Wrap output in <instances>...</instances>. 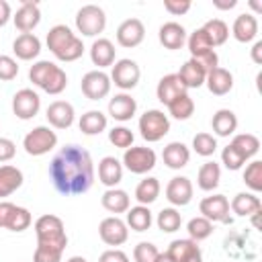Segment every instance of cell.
<instances>
[{
  "instance_id": "681fc988",
  "label": "cell",
  "mask_w": 262,
  "mask_h": 262,
  "mask_svg": "<svg viewBox=\"0 0 262 262\" xmlns=\"http://www.w3.org/2000/svg\"><path fill=\"white\" fill-rule=\"evenodd\" d=\"M18 76V63L10 55H0V80L10 82Z\"/></svg>"
},
{
  "instance_id": "f5cc1de1",
  "label": "cell",
  "mask_w": 262,
  "mask_h": 262,
  "mask_svg": "<svg viewBox=\"0 0 262 262\" xmlns=\"http://www.w3.org/2000/svg\"><path fill=\"white\" fill-rule=\"evenodd\" d=\"M16 154V143L8 137H0V164L12 160Z\"/></svg>"
},
{
  "instance_id": "ba28073f",
  "label": "cell",
  "mask_w": 262,
  "mask_h": 262,
  "mask_svg": "<svg viewBox=\"0 0 262 262\" xmlns=\"http://www.w3.org/2000/svg\"><path fill=\"white\" fill-rule=\"evenodd\" d=\"M158 162V156L151 147H145V145H131L129 149H125L123 154V166L133 172V174H147L149 170H154Z\"/></svg>"
},
{
  "instance_id": "f6af8a7d",
  "label": "cell",
  "mask_w": 262,
  "mask_h": 262,
  "mask_svg": "<svg viewBox=\"0 0 262 262\" xmlns=\"http://www.w3.org/2000/svg\"><path fill=\"white\" fill-rule=\"evenodd\" d=\"M244 182L246 186L256 194L262 190V162L260 160H252L246 170H244Z\"/></svg>"
},
{
  "instance_id": "ab89813d",
  "label": "cell",
  "mask_w": 262,
  "mask_h": 262,
  "mask_svg": "<svg viewBox=\"0 0 262 262\" xmlns=\"http://www.w3.org/2000/svg\"><path fill=\"white\" fill-rule=\"evenodd\" d=\"M203 31L207 33V37H209V41H211L213 47H219V45H223V43L229 39V27H227V23L221 20V18H211V20H207V23L203 25Z\"/></svg>"
},
{
  "instance_id": "be15d7a7",
  "label": "cell",
  "mask_w": 262,
  "mask_h": 262,
  "mask_svg": "<svg viewBox=\"0 0 262 262\" xmlns=\"http://www.w3.org/2000/svg\"><path fill=\"white\" fill-rule=\"evenodd\" d=\"M250 6H252V8L256 10V12H260V10H262V6H260L258 2H250Z\"/></svg>"
},
{
  "instance_id": "ac0fdd59",
  "label": "cell",
  "mask_w": 262,
  "mask_h": 262,
  "mask_svg": "<svg viewBox=\"0 0 262 262\" xmlns=\"http://www.w3.org/2000/svg\"><path fill=\"white\" fill-rule=\"evenodd\" d=\"M12 20H14V27L20 33H31L41 23V8H39V4L33 2V0H23V4L16 8Z\"/></svg>"
},
{
  "instance_id": "c3c4849f",
  "label": "cell",
  "mask_w": 262,
  "mask_h": 262,
  "mask_svg": "<svg viewBox=\"0 0 262 262\" xmlns=\"http://www.w3.org/2000/svg\"><path fill=\"white\" fill-rule=\"evenodd\" d=\"M160 250L151 244V242H139L133 248V260L135 262H156Z\"/></svg>"
},
{
  "instance_id": "5bb4252c",
  "label": "cell",
  "mask_w": 262,
  "mask_h": 262,
  "mask_svg": "<svg viewBox=\"0 0 262 262\" xmlns=\"http://www.w3.org/2000/svg\"><path fill=\"white\" fill-rule=\"evenodd\" d=\"M98 235L106 246L117 248V246H123L127 242L129 229H127V223L123 219H119L117 215H111L98 223Z\"/></svg>"
},
{
  "instance_id": "7c38bea8",
  "label": "cell",
  "mask_w": 262,
  "mask_h": 262,
  "mask_svg": "<svg viewBox=\"0 0 262 262\" xmlns=\"http://www.w3.org/2000/svg\"><path fill=\"white\" fill-rule=\"evenodd\" d=\"M39 108H41V98L33 88H20L18 92H14V96H12V113L16 115V119L29 121V119L37 117Z\"/></svg>"
},
{
  "instance_id": "e0dca14e",
  "label": "cell",
  "mask_w": 262,
  "mask_h": 262,
  "mask_svg": "<svg viewBox=\"0 0 262 262\" xmlns=\"http://www.w3.org/2000/svg\"><path fill=\"white\" fill-rule=\"evenodd\" d=\"M192 182L186 176H174L166 186V199L172 207H186L192 201Z\"/></svg>"
},
{
  "instance_id": "bcb514c9",
  "label": "cell",
  "mask_w": 262,
  "mask_h": 262,
  "mask_svg": "<svg viewBox=\"0 0 262 262\" xmlns=\"http://www.w3.org/2000/svg\"><path fill=\"white\" fill-rule=\"evenodd\" d=\"M133 139H135L133 131L129 127H125V125H117V127H113L108 131V141L119 149H129L133 145Z\"/></svg>"
},
{
  "instance_id": "6f0895ef",
  "label": "cell",
  "mask_w": 262,
  "mask_h": 262,
  "mask_svg": "<svg viewBox=\"0 0 262 262\" xmlns=\"http://www.w3.org/2000/svg\"><path fill=\"white\" fill-rule=\"evenodd\" d=\"M252 61L254 63H262V41H256L254 47H252Z\"/></svg>"
},
{
  "instance_id": "7402d4cb",
  "label": "cell",
  "mask_w": 262,
  "mask_h": 262,
  "mask_svg": "<svg viewBox=\"0 0 262 262\" xmlns=\"http://www.w3.org/2000/svg\"><path fill=\"white\" fill-rule=\"evenodd\" d=\"M12 51L18 59L23 61H31L37 59L41 53V41L35 33H20L14 41H12Z\"/></svg>"
},
{
  "instance_id": "e575fe53",
  "label": "cell",
  "mask_w": 262,
  "mask_h": 262,
  "mask_svg": "<svg viewBox=\"0 0 262 262\" xmlns=\"http://www.w3.org/2000/svg\"><path fill=\"white\" fill-rule=\"evenodd\" d=\"M127 227H131L133 231H147L154 223V215L149 211V207L145 205H135V207H129L127 211Z\"/></svg>"
},
{
  "instance_id": "3957f363",
  "label": "cell",
  "mask_w": 262,
  "mask_h": 262,
  "mask_svg": "<svg viewBox=\"0 0 262 262\" xmlns=\"http://www.w3.org/2000/svg\"><path fill=\"white\" fill-rule=\"evenodd\" d=\"M45 41H47V49L59 61H76L84 53L82 39L68 25H55V27H51Z\"/></svg>"
},
{
  "instance_id": "603a6c76",
  "label": "cell",
  "mask_w": 262,
  "mask_h": 262,
  "mask_svg": "<svg viewBox=\"0 0 262 262\" xmlns=\"http://www.w3.org/2000/svg\"><path fill=\"white\" fill-rule=\"evenodd\" d=\"M98 180L106 188H117V184L123 180V164L115 156H104L98 162Z\"/></svg>"
},
{
  "instance_id": "83f0119b",
  "label": "cell",
  "mask_w": 262,
  "mask_h": 262,
  "mask_svg": "<svg viewBox=\"0 0 262 262\" xmlns=\"http://www.w3.org/2000/svg\"><path fill=\"white\" fill-rule=\"evenodd\" d=\"M23 180H25V176L16 166L2 164L0 166V199L16 192L23 186Z\"/></svg>"
},
{
  "instance_id": "4316f807",
  "label": "cell",
  "mask_w": 262,
  "mask_h": 262,
  "mask_svg": "<svg viewBox=\"0 0 262 262\" xmlns=\"http://www.w3.org/2000/svg\"><path fill=\"white\" fill-rule=\"evenodd\" d=\"M162 160L170 170H180L190 162V149L182 141H170L162 151Z\"/></svg>"
},
{
  "instance_id": "f1b7e54d",
  "label": "cell",
  "mask_w": 262,
  "mask_h": 262,
  "mask_svg": "<svg viewBox=\"0 0 262 262\" xmlns=\"http://www.w3.org/2000/svg\"><path fill=\"white\" fill-rule=\"evenodd\" d=\"M219 182H221V166L215 160L205 162L199 168V172H196V184H199V188L205 190V192H211V190H215L219 186Z\"/></svg>"
},
{
  "instance_id": "484cf974",
  "label": "cell",
  "mask_w": 262,
  "mask_h": 262,
  "mask_svg": "<svg viewBox=\"0 0 262 262\" xmlns=\"http://www.w3.org/2000/svg\"><path fill=\"white\" fill-rule=\"evenodd\" d=\"M205 84H207V88H209L211 94H215V96H225V94L231 92V88H233V74H231L229 70H225V68L219 66V68H215V70H211V72L207 74Z\"/></svg>"
},
{
  "instance_id": "d4e9b609",
  "label": "cell",
  "mask_w": 262,
  "mask_h": 262,
  "mask_svg": "<svg viewBox=\"0 0 262 262\" xmlns=\"http://www.w3.org/2000/svg\"><path fill=\"white\" fill-rule=\"evenodd\" d=\"M231 35L235 41L239 43H250L256 39L258 35V18L250 12H244L239 16H235L233 27H231Z\"/></svg>"
},
{
  "instance_id": "7a4b0ae2",
  "label": "cell",
  "mask_w": 262,
  "mask_h": 262,
  "mask_svg": "<svg viewBox=\"0 0 262 262\" xmlns=\"http://www.w3.org/2000/svg\"><path fill=\"white\" fill-rule=\"evenodd\" d=\"M37 248L33 254V262H61L63 250L68 246L66 225L57 215L45 213L35 221Z\"/></svg>"
},
{
  "instance_id": "52a82bcc",
  "label": "cell",
  "mask_w": 262,
  "mask_h": 262,
  "mask_svg": "<svg viewBox=\"0 0 262 262\" xmlns=\"http://www.w3.org/2000/svg\"><path fill=\"white\" fill-rule=\"evenodd\" d=\"M106 27V14L96 4H84L76 12V29L84 37H96Z\"/></svg>"
},
{
  "instance_id": "f35d334b",
  "label": "cell",
  "mask_w": 262,
  "mask_h": 262,
  "mask_svg": "<svg viewBox=\"0 0 262 262\" xmlns=\"http://www.w3.org/2000/svg\"><path fill=\"white\" fill-rule=\"evenodd\" d=\"M156 225H158V229L164 231V233H174V231H178L180 225H182V215H180V211H178L176 207H166V209H162V211L158 213Z\"/></svg>"
},
{
  "instance_id": "2e32d148",
  "label": "cell",
  "mask_w": 262,
  "mask_h": 262,
  "mask_svg": "<svg viewBox=\"0 0 262 262\" xmlns=\"http://www.w3.org/2000/svg\"><path fill=\"white\" fill-rule=\"evenodd\" d=\"M45 117H47V123L53 129H68V127L74 125L76 111H74V104L68 102V100H53L47 106Z\"/></svg>"
},
{
  "instance_id": "db71d44e",
  "label": "cell",
  "mask_w": 262,
  "mask_h": 262,
  "mask_svg": "<svg viewBox=\"0 0 262 262\" xmlns=\"http://www.w3.org/2000/svg\"><path fill=\"white\" fill-rule=\"evenodd\" d=\"M98 262H131V260H129V256H127L123 250L111 248V250H104V252L100 254Z\"/></svg>"
},
{
  "instance_id": "5b68a950",
  "label": "cell",
  "mask_w": 262,
  "mask_h": 262,
  "mask_svg": "<svg viewBox=\"0 0 262 262\" xmlns=\"http://www.w3.org/2000/svg\"><path fill=\"white\" fill-rule=\"evenodd\" d=\"M139 133L147 143H156L160 139H164L170 131V119L164 111L160 108H149L139 117Z\"/></svg>"
},
{
  "instance_id": "9a60e30c",
  "label": "cell",
  "mask_w": 262,
  "mask_h": 262,
  "mask_svg": "<svg viewBox=\"0 0 262 262\" xmlns=\"http://www.w3.org/2000/svg\"><path fill=\"white\" fill-rule=\"evenodd\" d=\"M145 39V27L139 18H125L117 27V43L125 49L137 47Z\"/></svg>"
},
{
  "instance_id": "ee69618b",
  "label": "cell",
  "mask_w": 262,
  "mask_h": 262,
  "mask_svg": "<svg viewBox=\"0 0 262 262\" xmlns=\"http://www.w3.org/2000/svg\"><path fill=\"white\" fill-rule=\"evenodd\" d=\"M192 149L196 151V156H203V158H209L215 154L217 149V139L215 135L207 133V131H201L192 137Z\"/></svg>"
},
{
  "instance_id": "d6986e66",
  "label": "cell",
  "mask_w": 262,
  "mask_h": 262,
  "mask_svg": "<svg viewBox=\"0 0 262 262\" xmlns=\"http://www.w3.org/2000/svg\"><path fill=\"white\" fill-rule=\"evenodd\" d=\"M135 113H137V100L127 92H119L108 100V115L119 123L129 121Z\"/></svg>"
},
{
  "instance_id": "836d02e7",
  "label": "cell",
  "mask_w": 262,
  "mask_h": 262,
  "mask_svg": "<svg viewBox=\"0 0 262 262\" xmlns=\"http://www.w3.org/2000/svg\"><path fill=\"white\" fill-rule=\"evenodd\" d=\"M106 125H108V119L104 113L92 108V111H86L80 121H78V127L84 135H98L102 131H106Z\"/></svg>"
},
{
  "instance_id": "9f6ffc18",
  "label": "cell",
  "mask_w": 262,
  "mask_h": 262,
  "mask_svg": "<svg viewBox=\"0 0 262 262\" xmlns=\"http://www.w3.org/2000/svg\"><path fill=\"white\" fill-rule=\"evenodd\" d=\"M235 4H237V0H213V6L217 8V10H231V8H235Z\"/></svg>"
},
{
  "instance_id": "277c9868",
  "label": "cell",
  "mask_w": 262,
  "mask_h": 262,
  "mask_svg": "<svg viewBox=\"0 0 262 262\" xmlns=\"http://www.w3.org/2000/svg\"><path fill=\"white\" fill-rule=\"evenodd\" d=\"M29 80L39 86L41 90H45L47 94H61L66 88H68V76L66 72L55 66L53 61H47V59H41V61H35L29 70Z\"/></svg>"
},
{
  "instance_id": "8d00e7d4",
  "label": "cell",
  "mask_w": 262,
  "mask_h": 262,
  "mask_svg": "<svg viewBox=\"0 0 262 262\" xmlns=\"http://www.w3.org/2000/svg\"><path fill=\"white\" fill-rule=\"evenodd\" d=\"M166 254H168L174 262H186L188 258L201 254V248H199V244L192 242L190 237H188V239H174V242L168 246Z\"/></svg>"
},
{
  "instance_id": "ffe728a7",
  "label": "cell",
  "mask_w": 262,
  "mask_h": 262,
  "mask_svg": "<svg viewBox=\"0 0 262 262\" xmlns=\"http://www.w3.org/2000/svg\"><path fill=\"white\" fill-rule=\"evenodd\" d=\"M186 29L180 25V23H176V20H168V23H164L162 27H160V31H158V39H160V43L166 47V49H170V51H176V49H182V45L186 43Z\"/></svg>"
},
{
  "instance_id": "4fadbf2b",
  "label": "cell",
  "mask_w": 262,
  "mask_h": 262,
  "mask_svg": "<svg viewBox=\"0 0 262 262\" xmlns=\"http://www.w3.org/2000/svg\"><path fill=\"white\" fill-rule=\"evenodd\" d=\"M199 211L211 223H231V217H229V201H227L225 194L205 196L199 203Z\"/></svg>"
},
{
  "instance_id": "680465c9",
  "label": "cell",
  "mask_w": 262,
  "mask_h": 262,
  "mask_svg": "<svg viewBox=\"0 0 262 262\" xmlns=\"http://www.w3.org/2000/svg\"><path fill=\"white\" fill-rule=\"evenodd\" d=\"M156 262H174V260H172L166 252H160V254H158V258H156Z\"/></svg>"
},
{
  "instance_id": "cb8c5ba5",
  "label": "cell",
  "mask_w": 262,
  "mask_h": 262,
  "mask_svg": "<svg viewBox=\"0 0 262 262\" xmlns=\"http://www.w3.org/2000/svg\"><path fill=\"white\" fill-rule=\"evenodd\" d=\"M115 55H117V49H115L113 41L106 39V37H98L90 45V59L98 70L113 66L115 63Z\"/></svg>"
},
{
  "instance_id": "7dc6e473",
  "label": "cell",
  "mask_w": 262,
  "mask_h": 262,
  "mask_svg": "<svg viewBox=\"0 0 262 262\" xmlns=\"http://www.w3.org/2000/svg\"><path fill=\"white\" fill-rule=\"evenodd\" d=\"M246 162H248V160H246L231 143L223 147V151H221V164H223L227 170H239Z\"/></svg>"
},
{
  "instance_id": "d590c367",
  "label": "cell",
  "mask_w": 262,
  "mask_h": 262,
  "mask_svg": "<svg viewBox=\"0 0 262 262\" xmlns=\"http://www.w3.org/2000/svg\"><path fill=\"white\" fill-rule=\"evenodd\" d=\"M160 190H162L160 180H158V178H154V176H147V178H143V180L135 186V199H137V203H139V205L149 207L151 203H156V201H158Z\"/></svg>"
},
{
  "instance_id": "8992f818",
  "label": "cell",
  "mask_w": 262,
  "mask_h": 262,
  "mask_svg": "<svg viewBox=\"0 0 262 262\" xmlns=\"http://www.w3.org/2000/svg\"><path fill=\"white\" fill-rule=\"evenodd\" d=\"M57 145V133L47 127V125H39L35 129H31L25 139H23V147L29 156L33 158H39V156H45L49 154L53 147Z\"/></svg>"
},
{
  "instance_id": "8fae6325",
  "label": "cell",
  "mask_w": 262,
  "mask_h": 262,
  "mask_svg": "<svg viewBox=\"0 0 262 262\" xmlns=\"http://www.w3.org/2000/svg\"><path fill=\"white\" fill-rule=\"evenodd\" d=\"M111 78L106 72L102 70H90L82 76V82H80V88H82V94L90 100H102L108 96L111 92Z\"/></svg>"
},
{
  "instance_id": "d6a6232c",
  "label": "cell",
  "mask_w": 262,
  "mask_h": 262,
  "mask_svg": "<svg viewBox=\"0 0 262 262\" xmlns=\"http://www.w3.org/2000/svg\"><path fill=\"white\" fill-rule=\"evenodd\" d=\"M211 127L217 137H229L237 129V117L229 108H219L211 119Z\"/></svg>"
},
{
  "instance_id": "94428289",
  "label": "cell",
  "mask_w": 262,
  "mask_h": 262,
  "mask_svg": "<svg viewBox=\"0 0 262 262\" xmlns=\"http://www.w3.org/2000/svg\"><path fill=\"white\" fill-rule=\"evenodd\" d=\"M66 262H88L84 256H72V258H68Z\"/></svg>"
},
{
  "instance_id": "11a10c76",
  "label": "cell",
  "mask_w": 262,
  "mask_h": 262,
  "mask_svg": "<svg viewBox=\"0 0 262 262\" xmlns=\"http://www.w3.org/2000/svg\"><path fill=\"white\" fill-rule=\"evenodd\" d=\"M12 18V8L6 0H0V27H4Z\"/></svg>"
},
{
  "instance_id": "6da1fadb",
  "label": "cell",
  "mask_w": 262,
  "mask_h": 262,
  "mask_svg": "<svg viewBox=\"0 0 262 262\" xmlns=\"http://www.w3.org/2000/svg\"><path fill=\"white\" fill-rule=\"evenodd\" d=\"M49 176L55 190L63 196H76L90 190L94 184V164L82 145L70 143L61 147L49 164Z\"/></svg>"
},
{
  "instance_id": "30bf717a",
  "label": "cell",
  "mask_w": 262,
  "mask_h": 262,
  "mask_svg": "<svg viewBox=\"0 0 262 262\" xmlns=\"http://www.w3.org/2000/svg\"><path fill=\"white\" fill-rule=\"evenodd\" d=\"M111 84H115L117 88H121L123 92L127 90H133L137 84H139V78H141V70L137 66V61L129 59V57H123L119 61L113 63V70H111Z\"/></svg>"
},
{
  "instance_id": "74e56055",
  "label": "cell",
  "mask_w": 262,
  "mask_h": 262,
  "mask_svg": "<svg viewBox=\"0 0 262 262\" xmlns=\"http://www.w3.org/2000/svg\"><path fill=\"white\" fill-rule=\"evenodd\" d=\"M192 113H194V100L188 96V92L176 96V98L168 104V115H170L172 119H176V121H186V119L192 117Z\"/></svg>"
},
{
  "instance_id": "91938a15",
  "label": "cell",
  "mask_w": 262,
  "mask_h": 262,
  "mask_svg": "<svg viewBox=\"0 0 262 262\" xmlns=\"http://www.w3.org/2000/svg\"><path fill=\"white\" fill-rule=\"evenodd\" d=\"M250 217H252V225L258 229V227H260V211H258V213H254V215H250Z\"/></svg>"
},
{
  "instance_id": "60d3db41",
  "label": "cell",
  "mask_w": 262,
  "mask_h": 262,
  "mask_svg": "<svg viewBox=\"0 0 262 262\" xmlns=\"http://www.w3.org/2000/svg\"><path fill=\"white\" fill-rule=\"evenodd\" d=\"M231 145H233L246 160L254 158V156L260 151V139H258L254 133H237V135H233Z\"/></svg>"
},
{
  "instance_id": "44dd1931",
  "label": "cell",
  "mask_w": 262,
  "mask_h": 262,
  "mask_svg": "<svg viewBox=\"0 0 262 262\" xmlns=\"http://www.w3.org/2000/svg\"><path fill=\"white\" fill-rule=\"evenodd\" d=\"M186 92V86L182 84V80L178 78V74H166V76H162L160 78V82H158V86H156V96H158V100L162 102V104H170L176 96H180V94H184Z\"/></svg>"
},
{
  "instance_id": "816d5d0a",
  "label": "cell",
  "mask_w": 262,
  "mask_h": 262,
  "mask_svg": "<svg viewBox=\"0 0 262 262\" xmlns=\"http://www.w3.org/2000/svg\"><path fill=\"white\" fill-rule=\"evenodd\" d=\"M207 74L211 72V70H215V68H219V55H217V51L215 49H211V51H207V53H203V55H199V57H192Z\"/></svg>"
},
{
  "instance_id": "f907efd6",
  "label": "cell",
  "mask_w": 262,
  "mask_h": 262,
  "mask_svg": "<svg viewBox=\"0 0 262 262\" xmlns=\"http://www.w3.org/2000/svg\"><path fill=\"white\" fill-rule=\"evenodd\" d=\"M192 2L190 0H164V8L172 14V16H182L190 10Z\"/></svg>"
},
{
  "instance_id": "4dcf8cb0",
  "label": "cell",
  "mask_w": 262,
  "mask_h": 262,
  "mask_svg": "<svg viewBox=\"0 0 262 262\" xmlns=\"http://www.w3.org/2000/svg\"><path fill=\"white\" fill-rule=\"evenodd\" d=\"M229 209H231L237 217H250V215L262 211V201H260L254 192H237V194L231 199Z\"/></svg>"
},
{
  "instance_id": "9c48e42d",
  "label": "cell",
  "mask_w": 262,
  "mask_h": 262,
  "mask_svg": "<svg viewBox=\"0 0 262 262\" xmlns=\"http://www.w3.org/2000/svg\"><path fill=\"white\" fill-rule=\"evenodd\" d=\"M31 221H33V217H31L29 209L18 207L8 201H0V229L20 233V231L29 229Z\"/></svg>"
},
{
  "instance_id": "1f68e13d",
  "label": "cell",
  "mask_w": 262,
  "mask_h": 262,
  "mask_svg": "<svg viewBox=\"0 0 262 262\" xmlns=\"http://www.w3.org/2000/svg\"><path fill=\"white\" fill-rule=\"evenodd\" d=\"M176 74H178V78L182 80V84L186 86V90H188V88H201V86L205 84V80H207V72H205L192 57H190L188 61H184Z\"/></svg>"
},
{
  "instance_id": "b9f144b4",
  "label": "cell",
  "mask_w": 262,
  "mask_h": 262,
  "mask_svg": "<svg viewBox=\"0 0 262 262\" xmlns=\"http://www.w3.org/2000/svg\"><path fill=\"white\" fill-rule=\"evenodd\" d=\"M186 47H188V51H190V57H199V55H203V53L215 49V47L211 45L207 33L203 31V27H201V29H194V31L186 37Z\"/></svg>"
},
{
  "instance_id": "f546056e",
  "label": "cell",
  "mask_w": 262,
  "mask_h": 262,
  "mask_svg": "<svg viewBox=\"0 0 262 262\" xmlns=\"http://www.w3.org/2000/svg\"><path fill=\"white\" fill-rule=\"evenodd\" d=\"M100 203H102V207H104L108 213H115V215L127 213L129 207H131V199H129L127 190H123V188H106V190L102 192Z\"/></svg>"
},
{
  "instance_id": "6125c7cd",
  "label": "cell",
  "mask_w": 262,
  "mask_h": 262,
  "mask_svg": "<svg viewBox=\"0 0 262 262\" xmlns=\"http://www.w3.org/2000/svg\"><path fill=\"white\" fill-rule=\"evenodd\" d=\"M186 262H203V254H196V256H192V258H188Z\"/></svg>"
},
{
  "instance_id": "7bdbcfd3",
  "label": "cell",
  "mask_w": 262,
  "mask_h": 262,
  "mask_svg": "<svg viewBox=\"0 0 262 262\" xmlns=\"http://www.w3.org/2000/svg\"><path fill=\"white\" fill-rule=\"evenodd\" d=\"M186 231H188V237L199 244V242L211 237V233H213V223H211L209 219H205L203 215H199V217H192V219L186 223Z\"/></svg>"
}]
</instances>
